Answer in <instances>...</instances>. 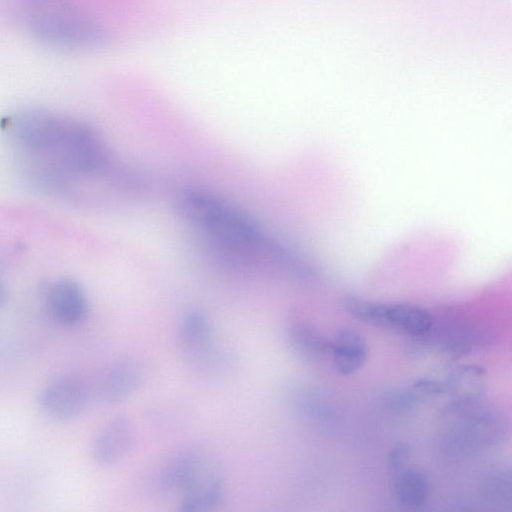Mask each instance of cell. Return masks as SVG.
Listing matches in <instances>:
<instances>
[{"instance_id": "obj_8", "label": "cell", "mask_w": 512, "mask_h": 512, "mask_svg": "<svg viewBox=\"0 0 512 512\" xmlns=\"http://www.w3.org/2000/svg\"><path fill=\"white\" fill-rule=\"evenodd\" d=\"M225 495L219 467L208 459L199 472L179 493L178 509L182 512H209L218 508Z\"/></svg>"}, {"instance_id": "obj_18", "label": "cell", "mask_w": 512, "mask_h": 512, "mask_svg": "<svg viewBox=\"0 0 512 512\" xmlns=\"http://www.w3.org/2000/svg\"><path fill=\"white\" fill-rule=\"evenodd\" d=\"M419 402L416 390L405 388L391 389L384 395L383 404L386 410L393 414H409Z\"/></svg>"}, {"instance_id": "obj_1", "label": "cell", "mask_w": 512, "mask_h": 512, "mask_svg": "<svg viewBox=\"0 0 512 512\" xmlns=\"http://www.w3.org/2000/svg\"><path fill=\"white\" fill-rule=\"evenodd\" d=\"M174 205L227 261L239 266L264 260L277 264L284 242L270 237L249 213L227 199L205 188L186 187L177 192Z\"/></svg>"}, {"instance_id": "obj_14", "label": "cell", "mask_w": 512, "mask_h": 512, "mask_svg": "<svg viewBox=\"0 0 512 512\" xmlns=\"http://www.w3.org/2000/svg\"><path fill=\"white\" fill-rule=\"evenodd\" d=\"M286 340L297 357L306 362L320 360L328 352L329 341L311 324L295 322L286 329Z\"/></svg>"}, {"instance_id": "obj_11", "label": "cell", "mask_w": 512, "mask_h": 512, "mask_svg": "<svg viewBox=\"0 0 512 512\" xmlns=\"http://www.w3.org/2000/svg\"><path fill=\"white\" fill-rule=\"evenodd\" d=\"M134 438L135 432L129 418L114 417L96 434L91 447L92 457L100 465L116 464L129 454Z\"/></svg>"}, {"instance_id": "obj_7", "label": "cell", "mask_w": 512, "mask_h": 512, "mask_svg": "<svg viewBox=\"0 0 512 512\" xmlns=\"http://www.w3.org/2000/svg\"><path fill=\"white\" fill-rule=\"evenodd\" d=\"M89 401L86 384L71 375L50 380L39 391L37 403L40 411L54 421H71L80 416Z\"/></svg>"}, {"instance_id": "obj_20", "label": "cell", "mask_w": 512, "mask_h": 512, "mask_svg": "<svg viewBox=\"0 0 512 512\" xmlns=\"http://www.w3.org/2000/svg\"><path fill=\"white\" fill-rule=\"evenodd\" d=\"M7 299V291L3 283L0 281V309L5 304Z\"/></svg>"}, {"instance_id": "obj_15", "label": "cell", "mask_w": 512, "mask_h": 512, "mask_svg": "<svg viewBox=\"0 0 512 512\" xmlns=\"http://www.w3.org/2000/svg\"><path fill=\"white\" fill-rule=\"evenodd\" d=\"M430 493L429 481L417 469L401 468L393 482L396 501L407 509H419L425 505Z\"/></svg>"}, {"instance_id": "obj_4", "label": "cell", "mask_w": 512, "mask_h": 512, "mask_svg": "<svg viewBox=\"0 0 512 512\" xmlns=\"http://www.w3.org/2000/svg\"><path fill=\"white\" fill-rule=\"evenodd\" d=\"M58 147L61 164L70 174L99 175L107 172L111 166L110 153L104 140L87 124L69 121Z\"/></svg>"}, {"instance_id": "obj_19", "label": "cell", "mask_w": 512, "mask_h": 512, "mask_svg": "<svg viewBox=\"0 0 512 512\" xmlns=\"http://www.w3.org/2000/svg\"><path fill=\"white\" fill-rule=\"evenodd\" d=\"M410 454V449L405 444H397L389 454L388 463L391 469H401Z\"/></svg>"}, {"instance_id": "obj_16", "label": "cell", "mask_w": 512, "mask_h": 512, "mask_svg": "<svg viewBox=\"0 0 512 512\" xmlns=\"http://www.w3.org/2000/svg\"><path fill=\"white\" fill-rule=\"evenodd\" d=\"M484 373L481 367L474 365L455 368L444 381L445 393L455 396V402L476 400L483 386Z\"/></svg>"}, {"instance_id": "obj_3", "label": "cell", "mask_w": 512, "mask_h": 512, "mask_svg": "<svg viewBox=\"0 0 512 512\" xmlns=\"http://www.w3.org/2000/svg\"><path fill=\"white\" fill-rule=\"evenodd\" d=\"M344 307L362 322L414 337L428 334L434 323L428 311L408 303L373 302L349 296L344 299Z\"/></svg>"}, {"instance_id": "obj_12", "label": "cell", "mask_w": 512, "mask_h": 512, "mask_svg": "<svg viewBox=\"0 0 512 512\" xmlns=\"http://www.w3.org/2000/svg\"><path fill=\"white\" fill-rule=\"evenodd\" d=\"M328 352L338 372L351 375L362 368L367 360V341L360 332L344 328L329 341Z\"/></svg>"}, {"instance_id": "obj_10", "label": "cell", "mask_w": 512, "mask_h": 512, "mask_svg": "<svg viewBox=\"0 0 512 512\" xmlns=\"http://www.w3.org/2000/svg\"><path fill=\"white\" fill-rule=\"evenodd\" d=\"M47 304L53 320L66 328L79 326L89 312L83 287L71 278L59 279L50 287Z\"/></svg>"}, {"instance_id": "obj_2", "label": "cell", "mask_w": 512, "mask_h": 512, "mask_svg": "<svg viewBox=\"0 0 512 512\" xmlns=\"http://www.w3.org/2000/svg\"><path fill=\"white\" fill-rule=\"evenodd\" d=\"M14 11L25 34L52 49L89 51L106 41L100 24L71 0H16Z\"/></svg>"}, {"instance_id": "obj_13", "label": "cell", "mask_w": 512, "mask_h": 512, "mask_svg": "<svg viewBox=\"0 0 512 512\" xmlns=\"http://www.w3.org/2000/svg\"><path fill=\"white\" fill-rule=\"evenodd\" d=\"M208 457L204 453L186 449L173 456L159 475V485L165 491L180 493L202 468Z\"/></svg>"}, {"instance_id": "obj_9", "label": "cell", "mask_w": 512, "mask_h": 512, "mask_svg": "<svg viewBox=\"0 0 512 512\" xmlns=\"http://www.w3.org/2000/svg\"><path fill=\"white\" fill-rule=\"evenodd\" d=\"M145 376L140 360L131 356L120 357L103 372L97 389L99 398L109 404L122 402L139 390Z\"/></svg>"}, {"instance_id": "obj_6", "label": "cell", "mask_w": 512, "mask_h": 512, "mask_svg": "<svg viewBox=\"0 0 512 512\" xmlns=\"http://www.w3.org/2000/svg\"><path fill=\"white\" fill-rule=\"evenodd\" d=\"M69 121L41 108H25L12 119V128L18 141L33 152H45L58 147Z\"/></svg>"}, {"instance_id": "obj_5", "label": "cell", "mask_w": 512, "mask_h": 512, "mask_svg": "<svg viewBox=\"0 0 512 512\" xmlns=\"http://www.w3.org/2000/svg\"><path fill=\"white\" fill-rule=\"evenodd\" d=\"M178 343L183 358L194 368H212L222 360L211 320L201 310L191 309L182 316Z\"/></svg>"}, {"instance_id": "obj_17", "label": "cell", "mask_w": 512, "mask_h": 512, "mask_svg": "<svg viewBox=\"0 0 512 512\" xmlns=\"http://www.w3.org/2000/svg\"><path fill=\"white\" fill-rule=\"evenodd\" d=\"M480 495L486 504L505 509L511 503V476L504 469L489 471L480 481Z\"/></svg>"}]
</instances>
